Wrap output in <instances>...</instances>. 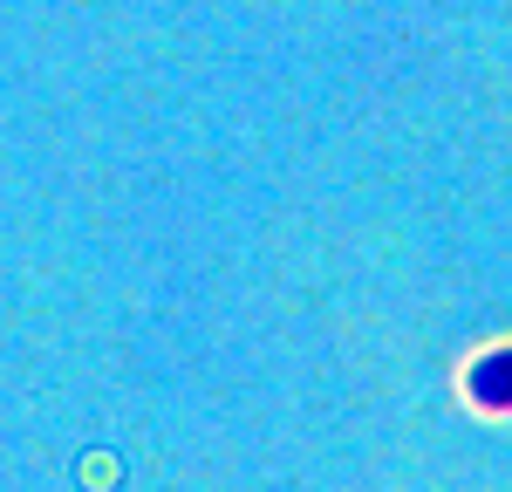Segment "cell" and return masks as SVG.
<instances>
[{"mask_svg": "<svg viewBox=\"0 0 512 492\" xmlns=\"http://www.w3.org/2000/svg\"><path fill=\"white\" fill-rule=\"evenodd\" d=\"M458 397L485 417H512V342H492L458 369Z\"/></svg>", "mask_w": 512, "mask_h": 492, "instance_id": "6da1fadb", "label": "cell"}]
</instances>
